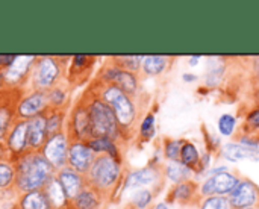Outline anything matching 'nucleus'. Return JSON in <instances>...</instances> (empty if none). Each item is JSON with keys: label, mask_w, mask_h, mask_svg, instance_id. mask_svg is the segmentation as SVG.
Returning <instances> with one entry per match:
<instances>
[{"label": "nucleus", "mask_w": 259, "mask_h": 209, "mask_svg": "<svg viewBox=\"0 0 259 209\" xmlns=\"http://www.w3.org/2000/svg\"><path fill=\"white\" fill-rule=\"evenodd\" d=\"M165 173L168 176L170 181H173L175 184H181V182H185L188 181V176H190V169L185 167L182 162L179 161H173L167 165L165 169Z\"/></svg>", "instance_id": "31"}, {"label": "nucleus", "mask_w": 259, "mask_h": 209, "mask_svg": "<svg viewBox=\"0 0 259 209\" xmlns=\"http://www.w3.org/2000/svg\"><path fill=\"white\" fill-rule=\"evenodd\" d=\"M21 91H12L6 90L5 97L0 103V143L5 141L11 126L17 120L15 117V103Z\"/></svg>", "instance_id": "16"}, {"label": "nucleus", "mask_w": 259, "mask_h": 209, "mask_svg": "<svg viewBox=\"0 0 259 209\" xmlns=\"http://www.w3.org/2000/svg\"><path fill=\"white\" fill-rule=\"evenodd\" d=\"M35 61H36V55H17L14 62L5 71H2L6 90H12V91L26 90Z\"/></svg>", "instance_id": "8"}, {"label": "nucleus", "mask_w": 259, "mask_h": 209, "mask_svg": "<svg viewBox=\"0 0 259 209\" xmlns=\"http://www.w3.org/2000/svg\"><path fill=\"white\" fill-rule=\"evenodd\" d=\"M49 111L47 94L35 90H23L15 103V117L18 120L29 121L38 115H44Z\"/></svg>", "instance_id": "9"}, {"label": "nucleus", "mask_w": 259, "mask_h": 209, "mask_svg": "<svg viewBox=\"0 0 259 209\" xmlns=\"http://www.w3.org/2000/svg\"><path fill=\"white\" fill-rule=\"evenodd\" d=\"M200 209H232L229 197L226 196H212L203 199L200 203Z\"/></svg>", "instance_id": "34"}, {"label": "nucleus", "mask_w": 259, "mask_h": 209, "mask_svg": "<svg viewBox=\"0 0 259 209\" xmlns=\"http://www.w3.org/2000/svg\"><path fill=\"white\" fill-rule=\"evenodd\" d=\"M181 143L179 141H175V140H168L167 144H165V150H164V155L167 159H170V162L173 161H178L181 158Z\"/></svg>", "instance_id": "37"}, {"label": "nucleus", "mask_w": 259, "mask_h": 209, "mask_svg": "<svg viewBox=\"0 0 259 209\" xmlns=\"http://www.w3.org/2000/svg\"><path fill=\"white\" fill-rule=\"evenodd\" d=\"M246 209H256V208H246Z\"/></svg>", "instance_id": "44"}, {"label": "nucleus", "mask_w": 259, "mask_h": 209, "mask_svg": "<svg viewBox=\"0 0 259 209\" xmlns=\"http://www.w3.org/2000/svg\"><path fill=\"white\" fill-rule=\"evenodd\" d=\"M3 161H12V159H11V155H9L5 143H0V162H3Z\"/></svg>", "instance_id": "39"}, {"label": "nucleus", "mask_w": 259, "mask_h": 209, "mask_svg": "<svg viewBox=\"0 0 259 209\" xmlns=\"http://www.w3.org/2000/svg\"><path fill=\"white\" fill-rule=\"evenodd\" d=\"M199 59H200V56H191L190 58V65H196Z\"/></svg>", "instance_id": "41"}, {"label": "nucleus", "mask_w": 259, "mask_h": 209, "mask_svg": "<svg viewBox=\"0 0 259 209\" xmlns=\"http://www.w3.org/2000/svg\"><path fill=\"white\" fill-rule=\"evenodd\" d=\"M44 194L47 196L50 205H52V209H68L70 208V200L65 194V191L62 190L59 181L55 178H52L49 181V184L44 187Z\"/></svg>", "instance_id": "22"}, {"label": "nucleus", "mask_w": 259, "mask_h": 209, "mask_svg": "<svg viewBox=\"0 0 259 209\" xmlns=\"http://www.w3.org/2000/svg\"><path fill=\"white\" fill-rule=\"evenodd\" d=\"M5 146L11 155V159H17L26 152H29V141H27V121L24 120H15L14 124L11 126L6 138H5Z\"/></svg>", "instance_id": "13"}, {"label": "nucleus", "mask_w": 259, "mask_h": 209, "mask_svg": "<svg viewBox=\"0 0 259 209\" xmlns=\"http://www.w3.org/2000/svg\"><path fill=\"white\" fill-rule=\"evenodd\" d=\"M15 208L17 209H52V205L44 194L42 190L29 191L23 194H17L15 199Z\"/></svg>", "instance_id": "21"}, {"label": "nucleus", "mask_w": 259, "mask_h": 209, "mask_svg": "<svg viewBox=\"0 0 259 209\" xmlns=\"http://www.w3.org/2000/svg\"><path fill=\"white\" fill-rule=\"evenodd\" d=\"M68 68L65 73V80L68 85H80L85 82L87 76L91 73L96 58L88 55H74L68 58Z\"/></svg>", "instance_id": "14"}, {"label": "nucleus", "mask_w": 259, "mask_h": 209, "mask_svg": "<svg viewBox=\"0 0 259 209\" xmlns=\"http://www.w3.org/2000/svg\"><path fill=\"white\" fill-rule=\"evenodd\" d=\"M181 162L188 167L190 170H197V165L200 162V156L197 149L191 143H184L181 149Z\"/></svg>", "instance_id": "30"}, {"label": "nucleus", "mask_w": 259, "mask_h": 209, "mask_svg": "<svg viewBox=\"0 0 259 209\" xmlns=\"http://www.w3.org/2000/svg\"><path fill=\"white\" fill-rule=\"evenodd\" d=\"M67 134L71 141H90L93 138L90 112L83 96H80L68 111Z\"/></svg>", "instance_id": "6"}, {"label": "nucleus", "mask_w": 259, "mask_h": 209, "mask_svg": "<svg viewBox=\"0 0 259 209\" xmlns=\"http://www.w3.org/2000/svg\"><path fill=\"white\" fill-rule=\"evenodd\" d=\"M49 138L47 124H46V114L30 118L27 121V141L30 152H39Z\"/></svg>", "instance_id": "17"}, {"label": "nucleus", "mask_w": 259, "mask_h": 209, "mask_svg": "<svg viewBox=\"0 0 259 209\" xmlns=\"http://www.w3.org/2000/svg\"><path fill=\"white\" fill-rule=\"evenodd\" d=\"M212 178V184H214V194H231L234 191V188L238 185L240 179L228 172H214Z\"/></svg>", "instance_id": "26"}, {"label": "nucleus", "mask_w": 259, "mask_h": 209, "mask_svg": "<svg viewBox=\"0 0 259 209\" xmlns=\"http://www.w3.org/2000/svg\"><path fill=\"white\" fill-rule=\"evenodd\" d=\"M56 179L59 181L62 190L65 191L68 200H73L88 184H87V178L85 175H80L77 172H74L70 167H64L61 170L56 172Z\"/></svg>", "instance_id": "15"}, {"label": "nucleus", "mask_w": 259, "mask_h": 209, "mask_svg": "<svg viewBox=\"0 0 259 209\" xmlns=\"http://www.w3.org/2000/svg\"><path fill=\"white\" fill-rule=\"evenodd\" d=\"M70 137L65 132L52 135L47 138L46 144L39 150V153L47 159V162L58 172L64 167H67L68 159V147H70Z\"/></svg>", "instance_id": "10"}, {"label": "nucleus", "mask_w": 259, "mask_h": 209, "mask_svg": "<svg viewBox=\"0 0 259 209\" xmlns=\"http://www.w3.org/2000/svg\"><path fill=\"white\" fill-rule=\"evenodd\" d=\"M141 67H143L146 74H150V76L161 74L167 67V58L165 56H158V55L144 56Z\"/></svg>", "instance_id": "29"}, {"label": "nucleus", "mask_w": 259, "mask_h": 209, "mask_svg": "<svg viewBox=\"0 0 259 209\" xmlns=\"http://www.w3.org/2000/svg\"><path fill=\"white\" fill-rule=\"evenodd\" d=\"M155 209H168V208H167V205H164V203H159V205H158V206H156Z\"/></svg>", "instance_id": "42"}, {"label": "nucleus", "mask_w": 259, "mask_h": 209, "mask_svg": "<svg viewBox=\"0 0 259 209\" xmlns=\"http://www.w3.org/2000/svg\"><path fill=\"white\" fill-rule=\"evenodd\" d=\"M90 88L114 111L120 129L123 132V137L129 134L134 129L137 120V108L132 96L126 94L124 91H121L114 85H105L97 80H94Z\"/></svg>", "instance_id": "2"}, {"label": "nucleus", "mask_w": 259, "mask_h": 209, "mask_svg": "<svg viewBox=\"0 0 259 209\" xmlns=\"http://www.w3.org/2000/svg\"><path fill=\"white\" fill-rule=\"evenodd\" d=\"M159 173L152 169V167H146V169H140V170H134L129 172L123 181V190L129 191V190H140L146 185H152L158 181Z\"/></svg>", "instance_id": "19"}, {"label": "nucleus", "mask_w": 259, "mask_h": 209, "mask_svg": "<svg viewBox=\"0 0 259 209\" xmlns=\"http://www.w3.org/2000/svg\"><path fill=\"white\" fill-rule=\"evenodd\" d=\"M222 153L229 161H241V159H253V161H258L259 159L258 149L246 147L243 144H235V143H231V144L223 146Z\"/></svg>", "instance_id": "24"}, {"label": "nucleus", "mask_w": 259, "mask_h": 209, "mask_svg": "<svg viewBox=\"0 0 259 209\" xmlns=\"http://www.w3.org/2000/svg\"><path fill=\"white\" fill-rule=\"evenodd\" d=\"M108 199L97 190L87 185L73 200H70L68 209H103Z\"/></svg>", "instance_id": "18"}, {"label": "nucleus", "mask_w": 259, "mask_h": 209, "mask_svg": "<svg viewBox=\"0 0 259 209\" xmlns=\"http://www.w3.org/2000/svg\"><path fill=\"white\" fill-rule=\"evenodd\" d=\"M5 93H6V91H2V93H0V103H2V100H3V97H5Z\"/></svg>", "instance_id": "43"}, {"label": "nucleus", "mask_w": 259, "mask_h": 209, "mask_svg": "<svg viewBox=\"0 0 259 209\" xmlns=\"http://www.w3.org/2000/svg\"><path fill=\"white\" fill-rule=\"evenodd\" d=\"M15 184V165L14 161L0 162V194L14 190Z\"/></svg>", "instance_id": "28"}, {"label": "nucleus", "mask_w": 259, "mask_h": 209, "mask_svg": "<svg viewBox=\"0 0 259 209\" xmlns=\"http://www.w3.org/2000/svg\"><path fill=\"white\" fill-rule=\"evenodd\" d=\"M15 165V184L14 191L17 194L44 190L52 178H55L56 170L47 162V159L39 152H26L20 158L14 159Z\"/></svg>", "instance_id": "1"}, {"label": "nucleus", "mask_w": 259, "mask_h": 209, "mask_svg": "<svg viewBox=\"0 0 259 209\" xmlns=\"http://www.w3.org/2000/svg\"><path fill=\"white\" fill-rule=\"evenodd\" d=\"M153 199V193L150 190H135L129 199V206L132 209H146Z\"/></svg>", "instance_id": "33"}, {"label": "nucleus", "mask_w": 259, "mask_h": 209, "mask_svg": "<svg viewBox=\"0 0 259 209\" xmlns=\"http://www.w3.org/2000/svg\"><path fill=\"white\" fill-rule=\"evenodd\" d=\"M90 149L97 155H108V156H112L114 159L120 161L121 162V155H120V147H118V143L111 140V138H105V137H100V138H91L90 141H87Z\"/></svg>", "instance_id": "23"}, {"label": "nucleus", "mask_w": 259, "mask_h": 209, "mask_svg": "<svg viewBox=\"0 0 259 209\" xmlns=\"http://www.w3.org/2000/svg\"><path fill=\"white\" fill-rule=\"evenodd\" d=\"M11 209H17V208H15V206H12V208H11Z\"/></svg>", "instance_id": "45"}, {"label": "nucleus", "mask_w": 259, "mask_h": 209, "mask_svg": "<svg viewBox=\"0 0 259 209\" xmlns=\"http://www.w3.org/2000/svg\"><path fill=\"white\" fill-rule=\"evenodd\" d=\"M197 193H199V187L196 185V182L185 181L175 187V190H173L175 199L173 200H178L182 203H191V200L197 196Z\"/></svg>", "instance_id": "27"}, {"label": "nucleus", "mask_w": 259, "mask_h": 209, "mask_svg": "<svg viewBox=\"0 0 259 209\" xmlns=\"http://www.w3.org/2000/svg\"><path fill=\"white\" fill-rule=\"evenodd\" d=\"M82 96L88 106L93 138L105 137V138H111L117 143L120 140H123V132L120 129V124L117 121L114 111L90 87L87 88V91Z\"/></svg>", "instance_id": "3"}, {"label": "nucleus", "mask_w": 259, "mask_h": 209, "mask_svg": "<svg viewBox=\"0 0 259 209\" xmlns=\"http://www.w3.org/2000/svg\"><path fill=\"white\" fill-rule=\"evenodd\" d=\"M87 184L102 193L108 200L115 194L118 185L123 179L121 162L108 155H100L93 162L90 172L87 173Z\"/></svg>", "instance_id": "4"}, {"label": "nucleus", "mask_w": 259, "mask_h": 209, "mask_svg": "<svg viewBox=\"0 0 259 209\" xmlns=\"http://www.w3.org/2000/svg\"><path fill=\"white\" fill-rule=\"evenodd\" d=\"M182 79H184L185 82H193V80H196V76H193V74L187 73V74H184V76H182Z\"/></svg>", "instance_id": "40"}, {"label": "nucleus", "mask_w": 259, "mask_h": 209, "mask_svg": "<svg viewBox=\"0 0 259 209\" xmlns=\"http://www.w3.org/2000/svg\"><path fill=\"white\" fill-rule=\"evenodd\" d=\"M235 123L237 121H235V118L232 115H229V114L222 115L220 120H219V131H220V134L225 135V137L232 135V132L235 129Z\"/></svg>", "instance_id": "35"}, {"label": "nucleus", "mask_w": 259, "mask_h": 209, "mask_svg": "<svg viewBox=\"0 0 259 209\" xmlns=\"http://www.w3.org/2000/svg\"><path fill=\"white\" fill-rule=\"evenodd\" d=\"M65 73H67L65 58L53 56V55L36 56V61L29 76L27 88L47 93L49 90L65 80Z\"/></svg>", "instance_id": "5"}, {"label": "nucleus", "mask_w": 259, "mask_h": 209, "mask_svg": "<svg viewBox=\"0 0 259 209\" xmlns=\"http://www.w3.org/2000/svg\"><path fill=\"white\" fill-rule=\"evenodd\" d=\"M247 126L253 128V129H259V108L253 109L249 117H247Z\"/></svg>", "instance_id": "38"}, {"label": "nucleus", "mask_w": 259, "mask_h": 209, "mask_svg": "<svg viewBox=\"0 0 259 209\" xmlns=\"http://www.w3.org/2000/svg\"><path fill=\"white\" fill-rule=\"evenodd\" d=\"M96 158L97 155L90 149L87 141H70L67 167L87 176Z\"/></svg>", "instance_id": "11"}, {"label": "nucleus", "mask_w": 259, "mask_h": 209, "mask_svg": "<svg viewBox=\"0 0 259 209\" xmlns=\"http://www.w3.org/2000/svg\"><path fill=\"white\" fill-rule=\"evenodd\" d=\"M232 209H259V188L250 179H240L238 185L229 194Z\"/></svg>", "instance_id": "12"}, {"label": "nucleus", "mask_w": 259, "mask_h": 209, "mask_svg": "<svg viewBox=\"0 0 259 209\" xmlns=\"http://www.w3.org/2000/svg\"><path fill=\"white\" fill-rule=\"evenodd\" d=\"M143 59H144V56H131V55H127V56H114V58H111V61L115 62L118 67H121L123 70H127V71H131V73H135V74H137V71L141 68Z\"/></svg>", "instance_id": "32"}, {"label": "nucleus", "mask_w": 259, "mask_h": 209, "mask_svg": "<svg viewBox=\"0 0 259 209\" xmlns=\"http://www.w3.org/2000/svg\"><path fill=\"white\" fill-rule=\"evenodd\" d=\"M47 103L49 109H64L68 111L70 102H71V87L67 80L58 83L47 93Z\"/></svg>", "instance_id": "20"}, {"label": "nucleus", "mask_w": 259, "mask_h": 209, "mask_svg": "<svg viewBox=\"0 0 259 209\" xmlns=\"http://www.w3.org/2000/svg\"><path fill=\"white\" fill-rule=\"evenodd\" d=\"M97 82L105 83V85H114L117 88H120L121 91H124L129 96H135L138 91V79L135 76V73H131L127 70H123L121 67H118L115 62L109 61L106 62L100 73L96 77Z\"/></svg>", "instance_id": "7"}, {"label": "nucleus", "mask_w": 259, "mask_h": 209, "mask_svg": "<svg viewBox=\"0 0 259 209\" xmlns=\"http://www.w3.org/2000/svg\"><path fill=\"white\" fill-rule=\"evenodd\" d=\"M67 120H68V111L49 109L46 114V124H47L49 137L65 132L67 131Z\"/></svg>", "instance_id": "25"}, {"label": "nucleus", "mask_w": 259, "mask_h": 209, "mask_svg": "<svg viewBox=\"0 0 259 209\" xmlns=\"http://www.w3.org/2000/svg\"><path fill=\"white\" fill-rule=\"evenodd\" d=\"M153 134H155V117H153V114H147L140 126V135H141V138L149 140L153 137Z\"/></svg>", "instance_id": "36"}]
</instances>
